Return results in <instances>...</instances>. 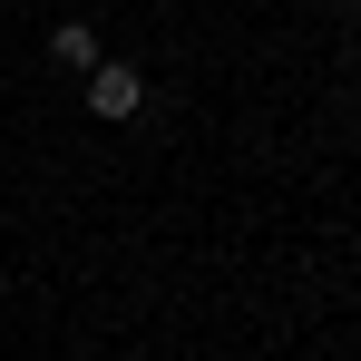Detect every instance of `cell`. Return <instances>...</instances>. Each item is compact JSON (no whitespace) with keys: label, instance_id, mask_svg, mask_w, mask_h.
Instances as JSON below:
<instances>
[{"label":"cell","instance_id":"1","mask_svg":"<svg viewBox=\"0 0 361 361\" xmlns=\"http://www.w3.org/2000/svg\"><path fill=\"white\" fill-rule=\"evenodd\" d=\"M137 108H147V78H137V68H127V59H98V68H88V118H108V127H127V118H137Z\"/></svg>","mask_w":361,"mask_h":361},{"label":"cell","instance_id":"2","mask_svg":"<svg viewBox=\"0 0 361 361\" xmlns=\"http://www.w3.org/2000/svg\"><path fill=\"white\" fill-rule=\"evenodd\" d=\"M49 59H68V68H98V30H88V20H59V30H49Z\"/></svg>","mask_w":361,"mask_h":361}]
</instances>
